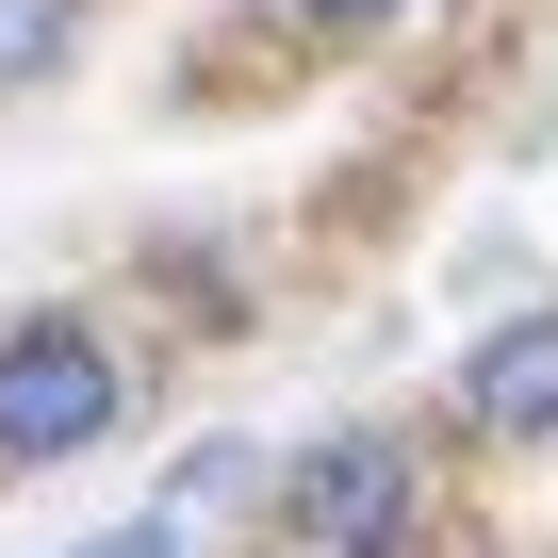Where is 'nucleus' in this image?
Wrapping results in <instances>:
<instances>
[{
	"label": "nucleus",
	"mask_w": 558,
	"mask_h": 558,
	"mask_svg": "<svg viewBox=\"0 0 558 558\" xmlns=\"http://www.w3.org/2000/svg\"><path fill=\"white\" fill-rule=\"evenodd\" d=\"M116 411H132V378H116V345H99L83 313L0 329V460H83Z\"/></svg>",
	"instance_id": "obj_1"
},
{
	"label": "nucleus",
	"mask_w": 558,
	"mask_h": 558,
	"mask_svg": "<svg viewBox=\"0 0 558 558\" xmlns=\"http://www.w3.org/2000/svg\"><path fill=\"white\" fill-rule=\"evenodd\" d=\"M411 460H395V427H329L296 476H279V558H395L411 542Z\"/></svg>",
	"instance_id": "obj_2"
},
{
	"label": "nucleus",
	"mask_w": 558,
	"mask_h": 558,
	"mask_svg": "<svg viewBox=\"0 0 558 558\" xmlns=\"http://www.w3.org/2000/svg\"><path fill=\"white\" fill-rule=\"evenodd\" d=\"M460 427H493V444L558 427V313H525V329H493V345L460 362Z\"/></svg>",
	"instance_id": "obj_3"
},
{
	"label": "nucleus",
	"mask_w": 558,
	"mask_h": 558,
	"mask_svg": "<svg viewBox=\"0 0 558 558\" xmlns=\"http://www.w3.org/2000/svg\"><path fill=\"white\" fill-rule=\"evenodd\" d=\"M66 34H83V0H0V83H50Z\"/></svg>",
	"instance_id": "obj_4"
},
{
	"label": "nucleus",
	"mask_w": 558,
	"mask_h": 558,
	"mask_svg": "<svg viewBox=\"0 0 558 558\" xmlns=\"http://www.w3.org/2000/svg\"><path fill=\"white\" fill-rule=\"evenodd\" d=\"M296 17H313V34H378V17H395V0H296Z\"/></svg>",
	"instance_id": "obj_5"
},
{
	"label": "nucleus",
	"mask_w": 558,
	"mask_h": 558,
	"mask_svg": "<svg viewBox=\"0 0 558 558\" xmlns=\"http://www.w3.org/2000/svg\"><path fill=\"white\" fill-rule=\"evenodd\" d=\"M83 558H181V525H116V542H83Z\"/></svg>",
	"instance_id": "obj_6"
}]
</instances>
